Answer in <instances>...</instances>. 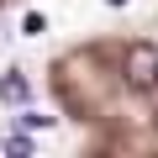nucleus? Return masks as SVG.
<instances>
[{
  "instance_id": "obj_2",
  "label": "nucleus",
  "mask_w": 158,
  "mask_h": 158,
  "mask_svg": "<svg viewBox=\"0 0 158 158\" xmlns=\"http://www.w3.org/2000/svg\"><path fill=\"white\" fill-rule=\"evenodd\" d=\"M0 100H6V106H27L32 100V85L21 74H6V79H0Z\"/></svg>"
},
{
  "instance_id": "obj_1",
  "label": "nucleus",
  "mask_w": 158,
  "mask_h": 158,
  "mask_svg": "<svg viewBox=\"0 0 158 158\" xmlns=\"http://www.w3.org/2000/svg\"><path fill=\"white\" fill-rule=\"evenodd\" d=\"M127 85L132 90H153L158 85V48L153 42H132L127 48Z\"/></svg>"
},
{
  "instance_id": "obj_3",
  "label": "nucleus",
  "mask_w": 158,
  "mask_h": 158,
  "mask_svg": "<svg viewBox=\"0 0 158 158\" xmlns=\"http://www.w3.org/2000/svg\"><path fill=\"white\" fill-rule=\"evenodd\" d=\"M27 153H32L27 137H6V158H27Z\"/></svg>"
}]
</instances>
